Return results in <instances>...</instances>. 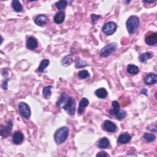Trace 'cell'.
I'll list each match as a JSON object with an SVG mask.
<instances>
[{"label": "cell", "instance_id": "cell-1", "mask_svg": "<svg viewBox=\"0 0 157 157\" xmlns=\"http://www.w3.org/2000/svg\"><path fill=\"white\" fill-rule=\"evenodd\" d=\"M69 135V129L66 127H61L56 131L54 135L55 143L57 144H61L67 139Z\"/></svg>", "mask_w": 157, "mask_h": 157}, {"label": "cell", "instance_id": "cell-2", "mask_svg": "<svg viewBox=\"0 0 157 157\" xmlns=\"http://www.w3.org/2000/svg\"><path fill=\"white\" fill-rule=\"evenodd\" d=\"M139 25V19L136 15H132L127 21V28L130 34L136 32Z\"/></svg>", "mask_w": 157, "mask_h": 157}, {"label": "cell", "instance_id": "cell-3", "mask_svg": "<svg viewBox=\"0 0 157 157\" xmlns=\"http://www.w3.org/2000/svg\"><path fill=\"white\" fill-rule=\"evenodd\" d=\"M117 48V45L116 43H111L104 48L100 52V55L103 57H107L112 55L116 51Z\"/></svg>", "mask_w": 157, "mask_h": 157}, {"label": "cell", "instance_id": "cell-4", "mask_svg": "<svg viewBox=\"0 0 157 157\" xmlns=\"http://www.w3.org/2000/svg\"><path fill=\"white\" fill-rule=\"evenodd\" d=\"M63 108L65 110L67 114L71 115V116L74 115L76 109V101L74 98L72 97H70Z\"/></svg>", "mask_w": 157, "mask_h": 157}, {"label": "cell", "instance_id": "cell-5", "mask_svg": "<svg viewBox=\"0 0 157 157\" xmlns=\"http://www.w3.org/2000/svg\"><path fill=\"white\" fill-rule=\"evenodd\" d=\"M19 110L20 114L26 119H29L31 116V110L27 103L21 102L19 104Z\"/></svg>", "mask_w": 157, "mask_h": 157}, {"label": "cell", "instance_id": "cell-6", "mask_svg": "<svg viewBox=\"0 0 157 157\" xmlns=\"http://www.w3.org/2000/svg\"><path fill=\"white\" fill-rule=\"evenodd\" d=\"M117 28V24L113 22H109L103 26L102 30L107 36L113 34L116 31Z\"/></svg>", "mask_w": 157, "mask_h": 157}, {"label": "cell", "instance_id": "cell-7", "mask_svg": "<svg viewBox=\"0 0 157 157\" xmlns=\"http://www.w3.org/2000/svg\"><path fill=\"white\" fill-rule=\"evenodd\" d=\"M13 123L11 120H9L7 122V124L4 127H1L0 130V134L3 138H6L8 136L10 135V133L12 129Z\"/></svg>", "mask_w": 157, "mask_h": 157}, {"label": "cell", "instance_id": "cell-8", "mask_svg": "<svg viewBox=\"0 0 157 157\" xmlns=\"http://www.w3.org/2000/svg\"><path fill=\"white\" fill-rule=\"evenodd\" d=\"M145 42L149 45H154L156 44L157 43V33L150 32L146 34Z\"/></svg>", "mask_w": 157, "mask_h": 157}, {"label": "cell", "instance_id": "cell-9", "mask_svg": "<svg viewBox=\"0 0 157 157\" xmlns=\"http://www.w3.org/2000/svg\"><path fill=\"white\" fill-rule=\"evenodd\" d=\"M103 128L107 132L114 133L117 129V126L110 120H105L103 123Z\"/></svg>", "mask_w": 157, "mask_h": 157}, {"label": "cell", "instance_id": "cell-10", "mask_svg": "<svg viewBox=\"0 0 157 157\" xmlns=\"http://www.w3.org/2000/svg\"><path fill=\"white\" fill-rule=\"evenodd\" d=\"M38 40L36 39L34 37H30L27 40V43H26V45H27V48L31 50H33L38 48Z\"/></svg>", "mask_w": 157, "mask_h": 157}, {"label": "cell", "instance_id": "cell-11", "mask_svg": "<svg viewBox=\"0 0 157 157\" xmlns=\"http://www.w3.org/2000/svg\"><path fill=\"white\" fill-rule=\"evenodd\" d=\"M34 22L37 25L40 26V27H43V26L48 23L49 19L45 15H39L36 17Z\"/></svg>", "mask_w": 157, "mask_h": 157}, {"label": "cell", "instance_id": "cell-12", "mask_svg": "<svg viewBox=\"0 0 157 157\" xmlns=\"http://www.w3.org/2000/svg\"><path fill=\"white\" fill-rule=\"evenodd\" d=\"M157 82V76L155 74H152V73H150V74H147L144 78V82L147 85H151L156 83Z\"/></svg>", "mask_w": 157, "mask_h": 157}, {"label": "cell", "instance_id": "cell-13", "mask_svg": "<svg viewBox=\"0 0 157 157\" xmlns=\"http://www.w3.org/2000/svg\"><path fill=\"white\" fill-rule=\"evenodd\" d=\"M132 139V136L128 133H123L120 134L117 139V142L120 144H125L129 143Z\"/></svg>", "mask_w": 157, "mask_h": 157}, {"label": "cell", "instance_id": "cell-14", "mask_svg": "<svg viewBox=\"0 0 157 157\" xmlns=\"http://www.w3.org/2000/svg\"><path fill=\"white\" fill-rule=\"evenodd\" d=\"M88 104H89V101L87 99V98H83L81 99V101H80V103H79V106H78V111H77L78 115L81 116V115L83 114V111H84V110H85V108L88 106Z\"/></svg>", "mask_w": 157, "mask_h": 157}, {"label": "cell", "instance_id": "cell-15", "mask_svg": "<svg viewBox=\"0 0 157 157\" xmlns=\"http://www.w3.org/2000/svg\"><path fill=\"white\" fill-rule=\"evenodd\" d=\"M23 139H24V136L21 132H17L14 134L12 140H13V143L15 144L19 145L21 144L23 142Z\"/></svg>", "mask_w": 157, "mask_h": 157}, {"label": "cell", "instance_id": "cell-16", "mask_svg": "<svg viewBox=\"0 0 157 157\" xmlns=\"http://www.w3.org/2000/svg\"><path fill=\"white\" fill-rule=\"evenodd\" d=\"M65 19V12L63 11H60L56 14L54 18V20L56 24H61L64 22Z\"/></svg>", "mask_w": 157, "mask_h": 157}, {"label": "cell", "instance_id": "cell-17", "mask_svg": "<svg viewBox=\"0 0 157 157\" xmlns=\"http://www.w3.org/2000/svg\"><path fill=\"white\" fill-rule=\"evenodd\" d=\"M68 97H67V95L65 93H63L59 99L58 101H57V102L56 103V106L58 107H61V106L63 105V104H65V103L67 102V99H68Z\"/></svg>", "mask_w": 157, "mask_h": 157}, {"label": "cell", "instance_id": "cell-18", "mask_svg": "<svg viewBox=\"0 0 157 157\" xmlns=\"http://www.w3.org/2000/svg\"><path fill=\"white\" fill-rule=\"evenodd\" d=\"M110 144L109 140L106 138H103L99 140L98 143V147L99 149H106L107 148Z\"/></svg>", "mask_w": 157, "mask_h": 157}, {"label": "cell", "instance_id": "cell-19", "mask_svg": "<svg viewBox=\"0 0 157 157\" xmlns=\"http://www.w3.org/2000/svg\"><path fill=\"white\" fill-rule=\"evenodd\" d=\"M95 95L99 98L104 99L107 96V92L104 88H101L95 91Z\"/></svg>", "mask_w": 157, "mask_h": 157}, {"label": "cell", "instance_id": "cell-20", "mask_svg": "<svg viewBox=\"0 0 157 157\" xmlns=\"http://www.w3.org/2000/svg\"><path fill=\"white\" fill-rule=\"evenodd\" d=\"M12 7L15 12H20L23 10V6L22 4L17 0H14L12 2Z\"/></svg>", "mask_w": 157, "mask_h": 157}, {"label": "cell", "instance_id": "cell-21", "mask_svg": "<svg viewBox=\"0 0 157 157\" xmlns=\"http://www.w3.org/2000/svg\"><path fill=\"white\" fill-rule=\"evenodd\" d=\"M112 106L113 109L110 111L109 113L111 115H115L116 116L120 111V104L117 101H114L112 103Z\"/></svg>", "mask_w": 157, "mask_h": 157}, {"label": "cell", "instance_id": "cell-22", "mask_svg": "<svg viewBox=\"0 0 157 157\" xmlns=\"http://www.w3.org/2000/svg\"><path fill=\"white\" fill-rule=\"evenodd\" d=\"M127 72L130 74H137L139 72V67L134 65H129L127 67Z\"/></svg>", "mask_w": 157, "mask_h": 157}, {"label": "cell", "instance_id": "cell-23", "mask_svg": "<svg viewBox=\"0 0 157 157\" xmlns=\"http://www.w3.org/2000/svg\"><path fill=\"white\" fill-rule=\"evenodd\" d=\"M50 61L48 60H44L41 62V63L38 68V71L39 72H43L46 68L49 65Z\"/></svg>", "mask_w": 157, "mask_h": 157}, {"label": "cell", "instance_id": "cell-24", "mask_svg": "<svg viewBox=\"0 0 157 157\" xmlns=\"http://www.w3.org/2000/svg\"><path fill=\"white\" fill-rule=\"evenodd\" d=\"M152 55L150 52H145V53L140 54L139 56V59L140 62H146L148 60L150 59L152 57Z\"/></svg>", "mask_w": 157, "mask_h": 157}, {"label": "cell", "instance_id": "cell-25", "mask_svg": "<svg viewBox=\"0 0 157 157\" xmlns=\"http://www.w3.org/2000/svg\"><path fill=\"white\" fill-rule=\"evenodd\" d=\"M52 88H53L52 86H48L44 88L43 93V95L45 99H49L50 97L52 95L51 89Z\"/></svg>", "mask_w": 157, "mask_h": 157}, {"label": "cell", "instance_id": "cell-26", "mask_svg": "<svg viewBox=\"0 0 157 157\" xmlns=\"http://www.w3.org/2000/svg\"><path fill=\"white\" fill-rule=\"evenodd\" d=\"M143 138L146 141H147V143L154 142V141L156 139L155 136L153 134H151V133H145L143 136Z\"/></svg>", "mask_w": 157, "mask_h": 157}, {"label": "cell", "instance_id": "cell-27", "mask_svg": "<svg viewBox=\"0 0 157 157\" xmlns=\"http://www.w3.org/2000/svg\"><path fill=\"white\" fill-rule=\"evenodd\" d=\"M72 61L71 55H67L65 56L62 60V64L64 66H69Z\"/></svg>", "mask_w": 157, "mask_h": 157}, {"label": "cell", "instance_id": "cell-28", "mask_svg": "<svg viewBox=\"0 0 157 157\" xmlns=\"http://www.w3.org/2000/svg\"><path fill=\"white\" fill-rule=\"evenodd\" d=\"M78 76L81 79H85L90 77V74L86 70H82L78 72Z\"/></svg>", "mask_w": 157, "mask_h": 157}, {"label": "cell", "instance_id": "cell-29", "mask_svg": "<svg viewBox=\"0 0 157 157\" xmlns=\"http://www.w3.org/2000/svg\"><path fill=\"white\" fill-rule=\"evenodd\" d=\"M67 4V3L66 1H59L55 3V6L58 9L63 10L66 7Z\"/></svg>", "mask_w": 157, "mask_h": 157}, {"label": "cell", "instance_id": "cell-30", "mask_svg": "<svg viewBox=\"0 0 157 157\" xmlns=\"http://www.w3.org/2000/svg\"><path fill=\"white\" fill-rule=\"evenodd\" d=\"M127 115V113L125 111H119L118 112L116 115V118L117 120H122L123 118H124L125 117V116H126Z\"/></svg>", "mask_w": 157, "mask_h": 157}, {"label": "cell", "instance_id": "cell-31", "mask_svg": "<svg viewBox=\"0 0 157 157\" xmlns=\"http://www.w3.org/2000/svg\"><path fill=\"white\" fill-rule=\"evenodd\" d=\"M87 66V63L82 60H78V61L76 63V67H78V68H81V67H83Z\"/></svg>", "mask_w": 157, "mask_h": 157}, {"label": "cell", "instance_id": "cell-32", "mask_svg": "<svg viewBox=\"0 0 157 157\" xmlns=\"http://www.w3.org/2000/svg\"><path fill=\"white\" fill-rule=\"evenodd\" d=\"M100 17H101L100 15H98L96 14H92V24L95 25Z\"/></svg>", "mask_w": 157, "mask_h": 157}, {"label": "cell", "instance_id": "cell-33", "mask_svg": "<svg viewBox=\"0 0 157 157\" xmlns=\"http://www.w3.org/2000/svg\"><path fill=\"white\" fill-rule=\"evenodd\" d=\"M10 81V78H6V79H5V81H4V82L3 83V86H2L3 90H7V89H8V83Z\"/></svg>", "mask_w": 157, "mask_h": 157}, {"label": "cell", "instance_id": "cell-34", "mask_svg": "<svg viewBox=\"0 0 157 157\" xmlns=\"http://www.w3.org/2000/svg\"><path fill=\"white\" fill-rule=\"evenodd\" d=\"M109 155L105 151H101L96 155V156H109Z\"/></svg>", "mask_w": 157, "mask_h": 157}, {"label": "cell", "instance_id": "cell-35", "mask_svg": "<svg viewBox=\"0 0 157 157\" xmlns=\"http://www.w3.org/2000/svg\"><path fill=\"white\" fill-rule=\"evenodd\" d=\"M147 93H148L147 90H146V89H145V88L143 89V90H141V93H142V94H144V95H146V96H147V95H147Z\"/></svg>", "mask_w": 157, "mask_h": 157}]
</instances>
